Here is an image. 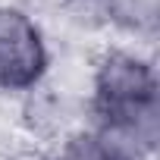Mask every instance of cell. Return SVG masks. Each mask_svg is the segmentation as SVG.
<instances>
[{
    "label": "cell",
    "mask_w": 160,
    "mask_h": 160,
    "mask_svg": "<svg viewBox=\"0 0 160 160\" xmlns=\"http://www.w3.org/2000/svg\"><path fill=\"white\" fill-rule=\"evenodd\" d=\"M94 107L107 132L129 138L141 151L157 138V82L154 69L132 53H110L94 82Z\"/></svg>",
    "instance_id": "1"
},
{
    "label": "cell",
    "mask_w": 160,
    "mask_h": 160,
    "mask_svg": "<svg viewBox=\"0 0 160 160\" xmlns=\"http://www.w3.org/2000/svg\"><path fill=\"white\" fill-rule=\"evenodd\" d=\"M141 154L144 151L132 144L129 138L101 129V132L66 141L53 160H141Z\"/></svg>",
    "instance_id": "3"
},
{
    "label": "cell",
    "mask_w": 160,
    "mask_h": 160,
    "mask_svg": "<svg viewBox=\"0 0 160 160\" xmlns=\"http://www.w3.org/2000/svg\"><path fill=\"white\" fill-rule=\"evenodd\" d=\"M44 69L47 50L38 25L13 7H0V88H32L44 75Z\"/></svg>",
    "instance_id": "2"
},
{
    "label": "cell",
    "mask_w": 160,
    "mask_h": 160,
    "mask_svg": "<svg viewBox=\"0 0 160 160\" xmlns=\"http://www.w3.org/2000/svg\"><path fill=\"white\" fill-rule=\"evenodd\" d=\"M157 7H160V0H107L110 19L132 28V32L154 28L157 25Z\"/></svg>",
    "instance_id": "4"
}]
</instances>
